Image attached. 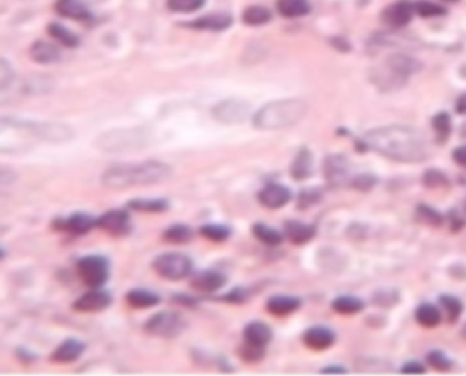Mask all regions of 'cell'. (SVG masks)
Returning a JSON list of instances; mask_svg holds the SVG:
<instances>
[{
	"label": "cell",
	"mask_w": 466,
	"mask_h": 376,
	"mask_svg": "<svg viewBox=\"0 0 466 376\" xmlns=\"http://www.w3.org/2000/svg\"><path fill=\"white\" fill-rule=\"evenodd\" d=\"M126 302L133 309H150L161 303V296H158V293L151 291V289L135 288L128 291Z\"/></svg>",
	"instance_id": "obj_25"
},
{
	"label": "cell",
	"mask_w": 466,
	"mask_h": 376,
	"mask_svg": "<svg viewBox=\"0 0 466 376\" xmlns=\"http://www.w3.org/2000/svg\"><path fill=\"white\" fill-rule=\"evenodd\" d=\"M146 133L141 130H115L106 131L97 138L98 150L106 153H122V151L141 150L146 144Z\"/></svg>",
	"instance_id": "obj_5"
},
{
	"label": "cell",
	"mask_w": 466,
	"mask_h": 376,
	"mask_svg": "<svg viewBox=\"0 0 466 376\" xmlns=\"http://www.w3.org/2000/svg\"><path fill=\"white\" fill-rule=\"evenodd\" d=\"M77 273L89 288H102L110 278V260L102 255H86L77 262Z\"/></svg>",
	"instance_id": "obj_7"
},
{
	"label": "cell",
	"mask_w": 466,
	"mask_h": 376,
	"mask_svg": "<svg viewBox=\"0 0 466 376\" xmlns=\"http://www.w3.org/2000/svg\"><path fill=\"white\" fill-rule=\"evenodd\" d=\"M455 110H457V113L466 115V93H462L461 97L457 98V102H455Z\"/></svg>",
	"instance_id": "obj_51"
},
{
	"label": "cell",
	"mask_w": 466,
	"mask_h": 376,
	"mask_svg": "<svg viewBox=\"0 0 466 376\" xmlns=\"http://www.w3.org/2000/svg\"><path fill=\"white\" fill-rule=\"evenodd\" d=\"M465 207H466V206H465Z\"/></svg>",
	"instance_id": "obj_57"
},
{
	"label": "cell",
	"mask_w": 466,
	"mask_h": 376,
	"mask_svg": "<svg viewBox=\"0 0 466 376\" xmlns=\"http://www.w3.org/2000/svg\"><path fill=\"white\" fill-rule=\"evenodd\" d=\"M4 256H6V249L4 247H0V260L4 258Z\"/></svg>",
	"instance_id": "obj_54"
},
{
	"label": "cell",
	"mask_w": 466,
	"mask_h": 376,
	"mask_svg": "<svg viewBox=\"0 0 466 376\" xmlns=\"http://www.w3.org/2000/svg\"><path fill=\"white\" fill-rule=\"evenodd\" d=\"M55 11L61 16H66V19H71V21L78 22H88L91 21V16H93L82 0H57V2H55Z\"/></svg>",
	"instance_id": "obj_21"
},
{
	"label": "cell",
	"mask_w": 466,
	"mask_h": 376,
	"mask_svg": "<svg viewBox=\"0 0 466 376\" xmlns=\"http://www.w3.org/2000/svg\"><path fill=\"white\" fill-rule=\"evenodd\" d=\"M193 239V229L186 224H173L168 229H164L163 240L171 246H184Z\"/></svg>",
	"instance_id": "obj_28"
},
{
	"label": "cell",
	"mask_w": 466,
	"mask_h": 376,
	"mask_svg": "<svg viewBox=\"0 0 466 376\" xmlns=\"http://www.w3.org/2000/svg\"><path fill=\"white\" fill-rule=\"evenodd\" d=\"M375 182H378V180L373 178V174H357L352 182H350V186L359 191H368L375 186Z\"/></svg>",
	"instance_id": "obj_46"
},
{
	"label": "cell",
	"mask_w": 466,
	"mask_h": 376,
	"mask_svg": "<svg viewBox=\"0 0 466 376\" xmlns=\"http://www.w3.org/2000/svg\"><path fill=\"white\" fill-rule=\"evenodd\" d=\"M15 80V69L8 61L0 58V91L8 89Z\"/></svg>",
	"instance_id": "obj_45"
},
{
	"label": "cell",
	"mask_w": 466,
	"mask_h": 376,
	"mask_svg": "<svg viewBox=\"0 0 466 376\" xmlns=\"http://www.w3.org/2000/svg\"><path fill=\"white\" fill-rule=\"evenodd\" d=\"M233 24V16L226 11H213L208 13V15L199 16L191 22H184V28L191 29H199V31H226L230 26Z\"/></svg>",
	"instance_id": "obj_14"
},
{
	"label": "cell",
	"mask_w": 466,
	"mask_h": 376,
	"mask_svg": "<svg viewBox=\"0 0 466 376\" xmlns=\"http://www.w3.org/2000/svg\"><path fill=\"white\" fill-rule=\"evenodd\" d=\"M171 178V167L161 160H144L138 164H117L102 173V186L111 191L130 187L157 186Z\"/></svg>",
	"instance_id": "obj_3"
},
{
	"label": "cell",
	"mask_w": 466,
	"mask_h": 376,
	"mask_svg": "<svg viewBox=\"0 0 466 376\" xmlns=\"http://www.w3.org/2000/svg\"><path fill=\"white\" fill-rule=\"evenodd\" d=\"M290 173L295 180H306L313 173V155L308 147H300L299 153L293 158Z\"/></svg>",
	"instance_id": "obj_26"
},
{
	"label": "cell",
	"mask_w": 466,
	"mask_h": 376,
	"mask_svg": "<svg viewBox=\"0 0 466 376\" xmlns=\"http://www.w3.org/2000/svg\"><path fill=\"white\" fill-rule=\"evenodd\" d=\"M204 4H206V0H166L170 11L183 13V15L199 11L201 8H204Z\"/></svg>",
	"instance_id": "obj_39"
},
{
	"label": "cell",
	"mask_w": 466,
	"mask_h": 376,
	"mask_svg": "<svg viewBox=\"0 0 466 376\" xmlns=\"http://www.w3.org/2000/svg\"><path fill=\"white\" fill-rule=\"evenodd\" d=\"M71 138L74 131L64 124L0 117V155H21L31 151L39 142L64 144Z\"/></svg>",
	"instance_id": "obj_1"
},
{
	"label": "cell",
	"mask_w": 466,
	"mask_h": 376,
	"mask_svg": "<svg viewBox=\"0 0 466 376\" xmlns=\"http://www.w3.org/2000/svg\"><path fill=\"white\" fill-rule=\"evenodd\" d=\"M243 335H244V342H250V344L259 345V348H266L273 338L272 328H270L268 324H264V322H260V320H253V322H250V324L244 328Z\"/></svg>",
	"instance_id": "obj_22"
},
{
	"label": "cell",
	"mask_w": 466,
	"mask_h": 376,
	"mask_svg": "<svg viewBox=\"0 0 466 376\" xmlns=\"http://www.w3.org/2000/svg\"><path fill=\"white\" fill-rule=\"evenodd\" d=\"M113 296L102 288H91L88 293L78 296L74 302V309L78 313H101L110 308Z\"/></svg>",
	"instance_id": "obj_10"
},
{
	"label": "cell",
	"mask_w": 466,
	"mask_h": 376,
	"mask_svg": "<svg viewBox=\"0 0 466 376\" xmlns=\"http://www.w3.org/2000/svg\"><path fill=\"white\" fill-rule=\"evenodd\" d=\"M415 320L422 328H435V325L441 324V311L434 303H421L415 309Z\"/></svg>",
	"instance_id": "obj_33"
},
{
	"label": "cell",
	"mask_w": 466,
	"mask_h": 376,
	"mask_svg": "<svg viewBox=\"0 0 466 376\" xmlns=\"http://www.w3.org/2000/svg\"><path fill=\"white\" fill-rule=\"evenodd\" d=\"M248 296H250L248 289L235 288V289H231L230 293H226L224 296H221V300H224V302H230V303H244L248 300Z\"/></svg>",
	"instance_id": "obj_47"
},
{
	"label": "cell",
	"mask_w": 466,
	"mask_h": 376,
	"mask_svg": "<svg viewBox=\"0 0 466 376\" xmlns=\"http://www.w3.org/2000/svg\"><path fill=\"white\" fill-rule=\"evenodd\" d=\"M428 364L434 369H439V371H448V369L454 367V362L448 358L442 351H432L428 356H426Z\"/></svg>",
	"instance_id": "obj_44"
},
{
	"label": "cell",
	"mask_w": 466,
	"mask_h": 376,
	"mask_svg": "<svg viewBox=\"0 0 466 376\" xmlns=\"http://www.w3.org/2000/svg\"><path fill=\"white\" fill-rule=\"evenodd\" d=\"M308 0H277V11L286 19H297L310 13Z\"/></svg>",
	"instance_id": "obj_29"
},
{
	"label": "cell",
	"mask_w": 466,
	"mask_h": 376,
	"mask_svg": "<svg viewBox=\"0 0 466 376\" xmlns=\"http://www.w3.org/2000/svg\"><path fill=\"white\" fill-rule=\"evenodd\" d=\"M303 342L306 348L313 349V351H325L335 344V333L328 328L317 325V328H310L303 333Z\"/></svg>",
	"instance_id": "obj_18"
},
{
	"label": "cell",
	"mask_w": 466,
	"mask_h": 376,
	"mask_svg": "<svg viewBox=\"0 0 466 376\" xmlns=\"http://www.w3.org/2000/svg\"><path fill=\"white\" fill-rule=\"evenodd\" d=\"M426 371V367L422 365V362H406L405 365L401 367V372L405 375H422Z\"/></svg>",
	"instance_id": "obj_49"
},
{
	"label": "cell",
	"mask_w": 466,
	"mask_h": 376,
	"mask_svg": "<svg viewBox=\"0 0 466 376\" xmlns=\"http://www.w3.org/2000/svg\"><path fill=\"white\" fill-rule=\"evenodd\" d=\"M417 214L422 222L430 224V226H434V227H439L442 224V220H445L439 211H435L434 207L426 206V204H421V206L417 207Z\"/></svg>",
	"instance_id": "obj_43"
},
{
	"label": "cell",
	"mask_w": 466,
	"mask_h": 376,
	"mask_svg": "<svg viewBox=\"0 0 466 376\" xmlns=\"http://www.w3.org/2000/svg\"><path fill=\"white\" fill-rule=\"evenodd\" d=\"M332 309L340 315H355V313H361L365 309V302L357 296H337L332 302Z\"/></svg>",
	"instance_id": "obj_34"
},
{
	"label": "cell",
	"mask_w": 466,
	"mask_h": 376,
	"mask_svg": "<svg viewBox=\"0 0 466 376\" xmlns=\"http://www.w3.org/2000/svg\"><path fill=\"white\" fill-rule=\"evenodd\" d=\"M270 21H272V11L264 6H248L243 11V22L250 28L266 26Z\"/></svg>",
	"instance_id": "obj_30"
},
{
	"label": "cell",
	"mask_w": 466,
	"mask_h": 376,
	"mask_svg": "<svg viewBox=\"0 0 466 376\" xmlns=\"http://www.w3.org/2000/svg\"><path fill=\"white\" fill-rule=\"evenodd\" d=\"M439 306H441L442 311L446 313V316H448V322H450V324L457 322V318L461 316V313H462V302L457 298V296L442 295L441 298H439Z\"/></svg>",
	"instance_id": "obj_36"
},
{
	"label": "cell",
	"mask_w": 466,
	"mask_h": 376,
	"mask_svg": "<svg viewBox=\"0 0 466 376\" xmlns=\"http://www.w3.org/2000/svg\"><path fill=\"white\" fill-rule=\"evenodd\" d=\"M432 127H434L435 135H437L439 142H445L446 138L450 137L452 133V118L450 115L446 113V111H441V113L434 115V118H432Z\"/></svg>",
	"instance_id": "obj_37"
},
{
	"label": "cell",
	"mask_w": 466,
	"mask_h": 376,
	"mask_svg": "<svg viewBox=\"0 0 466 376\" xmlns=\"http://www.w3.org/2000/svg\"><path fill=\"white\" fill-rule=\"evenodd\" d=\"M442 2H457V0H442Z\"/></svg>",
	"instance_id": "obj_56"
},
{
	"label": "cell",
	"mask_w": 466,
	"mask_h": 376,
	"mask_svg": "<svg viewBox=\"0 0 466 376\" xmlns=\"http://www.w3.org/2000/svg\"><path fill=\"white\" fill-rule=\"evenodd\" d=\"M211 115L217 122L223 124H239L248 117V104L243 100H223L211 110Z\"/></svg>",
	"instance_id": "obj_13"
},
{
	"label": "cell",
	"mask_w": 466,
	"mask_h": 376,
	"mask_svg": "<svg viewBox=\"0 0 466 376\" xmlns=\"http://www.w3.org/2000/svg\"><path fill=\"white\" fill-rule=\"evenodd\" d=\"M284 236L295 246H303V244H308L315 236V227L297 222V220H288L284 224Z\"/></svg>",
	"instance_id": "obj_24"
},
{
	"label": "cell",
	"mask_w": 466,
	"mask_h": 376,
	"mask_svg": "<svg viewBox=\"0 0 466 376\" xmlns=\"http://www.w3.org/2000/svg\"><path fill=\"white\" fill-rule=\"evenodd\" d=\"M397 300H399V295L395 291H390V293H385V291L379 293L378 291L375 295H373V302L379 303L381 308H390V306L397 302Z\"/></svg>",
	"instance_id": "obj_48"
},
{
	"label": "cell",
	"mask_w": 466,
	"mask_h": 376,
	"mask_svg": "<svg viewBox=\"0 0 466 376\" xmlns=\"http://www.w3.org/2000/svg\"><path fill=\"white\" fill-rule=\"evenodd\" d=\"M48 33L53 41L59 42V44L64 46V48L68 49H75L78 48V44H81V38H78L71 29L59 24V22H51V24H48Z\"/></svg>",
	"instance_id": "obj_27"
},
{
	"label": "cell",
	"mask_w": 466,
	"mask_h": 376,
	"mask_svg": "<svg viewBox=\"0 0 466 376\" xmlns=\"http://www.w3.org/2000/svg\"><path fill=\"white\" fill-rule=\"evenodd\" d=\"M201 236L211 242H226L231 236V229L223 224H204L199 229Z\"/></svg>",
	"instance_id": "obj_35"
},
{
	"label": "cell",
	"mask_w": 466,
	"mask_h": 376,
	"mask_svg": "<svg viewBox=\"0 0 466 376\" xmlns=\"http://www.w3.org/2000/svg\"><path fill=\"white\" fill-rule=\"evenodd\" d=\"M191 288L199 293H217L226 286V276L219 271H199L191 276Z\"/></svg>",
	"instance_id": "obj_17"
},
{
	"label": "cell",
	"mask_w": 466,
	"mask_h": 376,
	"mask_svg": "<svg viewBox=\"0 0 466 376\" xmlns=\"http://www.w3.org/2000/svg\"><path fill=\"white\" fill-rule=\"evenodd\" d=\"M320 199H323V189H320V187H308V189H303L299 193L297 207H299V209H308V207L320 202Z\"/></svg>",
	"instance_id": "obj_40"
},
{
	"label": "cell",
	"mask_w": 466,
	"mask_h": 376,
	"mask_svg": "<svg viewBox=\"0 0 466 376\" xmlns=\"http://www.w3.org/2000/svg\"><path fill=\"white\" fill-rule=\"evenodd\" d=\"M300 306H303V300L297 296L275 295L266 302V311L272 313L273 316H288L300 309Z\"/></svg>",
	"instance_id": "obj_23"
},
{
	"label": "cell",
	"mask_w": 466,
	"mask_h": 376,
	"mask_svg": "<svg viewBox=\"0 0 466 376\" xmlns=\"http://www.w3.org/2000/svg\"><path fill=\"white\" fill-rule=\"evenodd\" d=\"M128 207L138 213H164L170 209V202L164 199H131Z\"/></svg>",
	"instance_id": "obj_31"
},
{
	"label": "cell",
	"mask_w": 466,
	"mask_h": 376,
	"mask_svg": "<svg viewBox=\"0 0 466 376\" xmlns=\"http://www.w3.org/2000/svg\"><path fill=\"white\" fill-rule=\"evenodd\" d=\"M332 44H333V48L343 49V51H350V49H352V46H350L348 42H343V38H333Z\"/></svg>",
	"instance_id": "obj_52"
},
{
	"label": "cell",
	"mask_w": 466,
	"mask_h": 376,
	"mask_svg": "<svg viewBox=\"0 0 466 376\" xmlns=\"http://www.w3.org/2000/svg\"><path fill=\"white\" fill-rule=\"evenodd\" d=\"M86 344L81 342V340L68 338L64 340L61 345H59L51 355V360L55 364H71V362H77L82 355H84Z\"/></svg>",
	"instance_id": "obj_19"
},
{
	"label": "cell",
	"mask_w": 466,
	"mask_h": 376,
	"mask_svg": "<svg viewBox=\"0 0 466 376\" xmlns=\"http://www.w3.org/2000/svg\"><path fill=\"white\" fill-rule=\"evenodd\" d=\"M151 267L161 278L178 282V280L188 278L191 275L193 262L190 256L183 255V253H163L151 262Z\"/></svg>",
	"instance_id": "obj_6"
},
{
	"label": "cell",
	"mask_w": 466,
	"mask_h": 376,
	"mask_svg": "<svg viewBox=\"0 0 466 376\" xmlns=\"http://www.w3.org/2000/svg\"><path fill=\"white\" fill-rule=\"evenodd\" d=\"M98 227L106 231L108 235L126 236L131 231V219L126 209H111L106 211L98 216Z\"/></svg>",
	"instance_id": "obj_11"
},
{
	"label": "cell",
	"mask_w": 466,
	"mask_h": 376,
	"mask_svg": "<svg viewBox=\"0 0 466 376\" xmlns=\"http://www.w3.org/2000/svg\"><path fill=\"white\" fill-rule=\"evenodd\" d=\"M257 200L266 209H280L292 200V191L283 184H268L259 191Z\"/></svg>",
	"instance_id": "obj_16"
},
{
	"label": "cell",
	"mask_w": 466,
	"mask_h": 376,
	"mask_svg": "<svg viewBox=\"0 0 466 376\" xmlns=\"http://www.w3.org/2000/svg\"><path fill=\"white\" fill-rule=\"evenodd\" d=\"M306 111H308V105L299 98L268 102L253 115V125L263 131L284 130V127H290V125L303 120Z\"/></svg>",
	"instance_id": "obj_4"
},
{
	"label": "cell",
	"mask_w": 466,
	"mask_h": 376,
	"mask_svg": "<svg viewBox=\"0 0 466 376\" xmlns=\"http://www.w3.org/2000/svg\"><path fill=\"white\" fill-rule=\"evenodd\" d=\"M186 329V320L177 311H161L151 316L144 325V331L157 338H175Z\"/></svg>",
	"instance_id": "obj_8"
},
{
	"label": "cell",
	"mask_w": 466,
	"mask_h": 376,
	"mask_svg": "<svg viewBox=\"0 0 466 376\" xmlns=\"http://www.w3.org/2000/svg\"><path fill=\"white\" fill-rule=\"evenodd\" d=\"M415 13L422 19H434V16H445L446 8L441 4H435V2H430V0H417L414 4Z\"/></svg>",
	"instance_id": "obj_38"
},
{
	"label": "cell",
	"mask_w": 466,
	"mask_h": 376,
	"mask_svg": "<svg viewBox=\"0 0 466 376\" xmlns=\"http://www.w3.org/2000/svg\"><path fill=\"white\" fill-rule=\"evenodd\" d=\"M29 57L33 62L42 66L57 64L61 61V49L48 41H35L29 48Z\"/></svg>",
	"instance_id": "obj_20"
},
{
	"label": "cell",
	"mask_w": 466,
	"mask_h": 376,
	"mask_svg": "<svg viewBox=\"0 0 466 376\" xmlns=\"http://www.w3.org/2000/svg\"><path fill=\"white\" fill-rule=\"evenodd\" d=\"M452 157H454V162L457 164V166L466 167V146H459L457 150L452 153Z\"/></svg>",
	"instance_id": "obj_50"
},
{
	"label": "cell",
	"mask_w": 466,
	"mask_h": 376,
	"mask_svg": "<svg viewBox=\"0 0 466 376\" xmlns=\"http://www.w3.org/2000/svg\"><path fill=\"white\" fill-rule=\"evenodd\" d=\"M366 150L375 151L393 162L417 164L430 157L425 135L410 125H386L372 130L363 137Z\"/></svg>",
	"instance_id": "obj_2"
},
{
	"label": "cell",
	"mask_w": 466,
	"mask_h": 376,
	"mask_svg": "<svg viewBox=\"0 0 466 376\" xmlns=\"http://www.w3.org/2000/svg\"><path fill=\"white\" fill-rule=\"evenodd\" d=\"M414 13H415L414 4H412L410 0H397V2L390 4L388 8L383 11L381 21L385 22L388 28L399 29V28H405V26H408L410 22H412Z\"/></svg>",
	"instance_id": "obj_12"
},
{
	"label": "cell",
	"mask_w": 466,
	"mask_h": 376,
	"mask_svg": "<svg viewBox=\"0 0 466 376\" xmlns=\"http://www.w3.org/2000/svg\"><path fill=\"white\" fill-rule=\"evenodd\" d=\"M461 135H462V137H466V122L461 125Z\"/></svg>",
	"instance_id": "obj_55"
},
{
	"label": "cell",
	"mask_w": 466,
	"mask_h": 376,
	"mask_svg": "<svg viewBox=\"0 0 466 376\" xmlns=\"http://www.w3.org/2000/svg\"><path fill=\"white\" fill-rule=\"evenodd\" d=\"M239 356L246 364H257V362H260L264 358V348L244 342L243 348H239Z\"/></svg>",
	"instance_id": "obj_42"
},
{
	"label": "cell",
	"mask_w": 466,
	"mask_h": 376,
	"mask_svg": "<svg viewBox=\"0 0 466 376\" xmlns=\"http://www.w3.org/2000/svg\"><path fill=\"white\" fill-rule=\"evenodd\" d=\"M323 375H346V369L343 367H326L323 369Z\"/></svg>",
	"instance_id": "obj_53"
},
{
	"label": "cell",
	"mask_w": 466,
	"mask_h": 376,
	"mask_svg": "<svg viewBox=\"0 0 466 376\" xmlns=\"http://www.w3.org/2000/svg\"><path fill=\"white\" fill-rule=\"evenodd\" d=\"M95 227H98V219H95L93 214L88 213H74L66 216V219H57L53 222V229L69 233V235L75 236L86 235V233H89Z\"/></svg>",
	"instance_id": "obj_9"
},
{
	"label": "cell",
	"mask_w": 466,
	"mask_h": 376,
	"mask_svg": "<svg viewBox=\"0 0 466 376\" xmlns=\"http://www.w3.org/2000/svg\"><path fill=\"white\" fill-rule=\"evenodd\" d=\"M422 184H425L428 189H441V187H448V178L442 171L439 169H428L422 177Z\"/></svg>",
	"instance_id": "obj_41"
},
{
	"label": "cell",
	"mask_w": 466,
	"mask_h": 376,
	"mask_svg": "<svg viewBox=\"0 0 466 376\" xmlns=\"http://www.w3.org/2000/svg\"><path fill=\"white\" fill-rule=\"evenodd\" d=\"M325 177L332 187H343L350 184L348 180V160L343 155H330L325 160Z\"/></svg>",
	"instance_id": "obj_15"
},
{
	"label": "cell",
	"mask_w": 466,
	"mask_h": 376,
	"mask_svg": "<svg viewBox=\"0 0 466 376\" xmlns=\"http://www.w3.org/2000/svg\"><path fill=\"white\" fill-rule=\"evenodd\" d=\"M252 233L257 240H260L266 246H280L284 240V233H280L279 229L272 226H266V224H253Z\"/></svg>",
	"instance_id": "obj_32"
}]
</instances>
